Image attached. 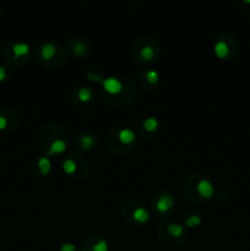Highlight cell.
I'll list each match as a JSON object with an SVG mask.
<instances>
[{"label":"cell","instance_id":"cell-21","mask_svg":"<svg viewBox=\"0 0 250 251\" xmlns=\"http://www.w3.org/2000/svg\"><path fill=\"white\" fill-rule=\"evenodd\" d=\"M105 76L107 75L104 74L103 69L100 68L98 65H95V64L88 65L87 68L85 69V77L87 78L88 81H92V82L100 83L103 80H104Z\"/></svg>","mask_w":250,"mask_h":251},{"label":"cell","instance_id":"cell-9","mask_svg":"<svg viewBox=\"0 0 250 251\" xmlns=\"http://www.w3.org/2000/svg\"><path fill=\"white\" fill-rule=\"evenodd\" d=\"M120 212L124 220L131 226L142 227L151 220V212L149 208L137 199H127L122 203Z\"/></svg>","mask_w":250,"mask_h":251},{"label":"cell","instance_id":"cell-16","mask_svg":"<svg viewBox=\"0 0 250 251\" xmlns=\"http://www.w3.org/2000/svg\"><path fill=\"white\" fill-rule=\"evenodd\" d=\"M19 127V115L12 108L0 107V132L10 134Z\"/></svg>","mask_w":250,"mask_h":251},{"label":"cell","instance_id":"cell-26","mask_svg":"<svg viewBox=\"0 0 250 251\" xmlns=\"http://www.w3.org/2000/svg\"><path fill=\"white\" fill-rule=\"evenodd\" d=\"M0 56H1V50H0Z\"/></svg>","mask_w":250,"mask_h":251},{"label":"cell","instance_id":"cell-1","mask_svg":"<svg viewBox=\"0 0 250 251\" xmlns=\"http://www.w3.org/2000/svg\"><path fill=\"white\" fill-rule=\"evenodd\" d=\"M100 97L110 107L122 108L130 104L136 97L134 81L127 76L109 75L100 83Z\"/></svg>","mask_w":250,"mask_h":251},{"label":"cell","instance_id":"cell-15","mask_svg":"<svg viewBox=\"0 0 250 251\" xmlns=\"http://www.w3.org/2000/svg\"><path fill=\"white\" fill-rule=\"evenodd\" d=\"M70 98L74 105H76V107H85V105L91 104L95 100L96 91L91 86L80 85L74 88Z\"/></svg>","mask_w":250,"mask_h":251},{"label":"cell","instance_id":"cell-3","mask_svg":"<svg viewBox=\"0 0 250 251\" xmlns=\"http://www.w3.org/2000/svg\"><path fill=\"white\" fill-rule=\"evenodd\" d=\"M183 191L191 203L202 205L215 196L216 188L207 176L202 173H191L184 180Z\"/></svg>","mask_w":250,"mask_h":251},{"label":"cell","instance_id":"cell-5","mask_svg":"<svg viewBox=\"0 0 250 251\" xmlns=\"http://www.w3.org/2000/svg\"><path fill=\"white\" fill-rule=\"evenodd\" d=\"M65 48L59 42L48 39L37 46L34 50L36 61L44 69L56 70L65 63Z\"/></svg>","mask_w":250,"mask_h":251},{"label":"cell","instance_id":"cell-12","mask_svg":"<svg viewBox=\"0 0 250 251\" xmlns=\"http://www.w3.org/2000/svg\"><path fill=\"white\" fill-rule=\"evenodd\" d=\"M212 50L216 58L220 60H233L238 55L239 46L234 36L229 33H221L213 41Z\"/></svg>","mask_w":250,"mask_h":251},{"label":"cell","instance_id":"cell-18","mask_svg":"<svg viewBox=\"0 0 250 251\" xmlns=\"http://www.w3.org/2000/svg\"><path fill=\"white\" fill-rule=\"evenodd\" d=\"M109 249L110 245L108 238L100 233H96V234L90 235L82 243L80 251H109Z\"/></svg>","mask_w":250,"mask_h":251},{"label":"cell","instance_id":"cell-2","mask_svg":"<svg viewBox=\"0 0 250 251\" xmlns=\"http://www.w3.org/2000/svg\"><path fill=\"white\" fill-rule=\"evenodd\" d=\"M70 141V134L64 125L59 123H48L39 129L37 134V145L48 157L61 156L66 152Z\"/></svg>","mask_w":250,"mask_h":251},{"label":"cell","instance_id":"cell-23","mask_svg":"<svg viewBox=\"0 0 250 251\" xmlns=\"http://www.w3.org/2000/svg\"><path fill=\"white\" fill-rule=\"evenodd\" d=\"M12 77V70L9 65H0V83H5Z\"/></svg>","mask_w":250,"mask_h":251},{"label":"cell","instance_id":"cell-13","mask_svg":"<svg viewBox=\"0 0 250 251\" xmlns=\"http://www.w3.org/2000/svg\"><path fill=\"white\" fill-rule=\"evenodd\" d=\"M92 50L90 41L85 37L74 36L68 39L65 44V51L75 59H83Z\"/></svg>","mask_w":250,"mask_h":251},{"label":"cell","instance_id":"cell-19","mask_svg":"<svg viewBox=\"0 0 250 251\" xmlns=\"http://www.w3.org/2000/svg\"><path fill=\"white\" fill-rule=\"evenodd\" d=\"M51 168H53V162L50 157L46 154L36 157L31 164V172L37 178H46L50 174Z\"/></svg>","mask_w":250,"mask_h":251},{"label":"cell","instance_id":"cell-7","mask_svg":"<svg viewBox=\"0 0 250 251\" xmlns=\"http://www.w3.org/2000/svg\"><path fill=\"white\" fill-rule=\"evenodd\" d=\"M157 237L166 247H180L188 238V229L180 222H163L157 228Z\"/></svg>","mask_w":250,"mask_h":251},{"label":"cell","instance_id":"cell-22","mask_svg":"<svg viewBox=\"0 0 250 251\" xmlns=\"http://www.w3.org/2000/svg\"><path fill=\"white\" fill-rule=\"evenodd\" d=\"M184 227L186 229H190V228H198L200 227L201 223H202V217H201L200 213L198 211H189L185 215L183 216V222Z\"/></svg>","mask_w":250,"mask_h":251},{"label":"cell","instance_id":"cell-14","mask_svg":"<svg viewBox=\"0 0 250 251\" xmlns=\"http://www.w3.org/2000/svg\"><path fill=\"white\" fill-rule=\"evenodd\" d=\"M162 129V123L154 115H149L144 118L139 125V135L144 140H153L159 134Z\"/></svg>","mask_w":250,"mask_h":251},{"label":"cell","instance_id":"cell-8","mask_svg":"<svg viewBox=\"0 0 250 251\" xmlns=\"http://www.w3.org/2000/svg\"><path fill=\"white\" fill-rule=\"evenodd\" d=\"M61 169L68 178L74 181H82L90 174V164L80 153H68L61 162Z\"/></svg>","mask_w":250,"mask_h":251},{"label":"cell","instance_id":"cell-20","mask_svg":"<svg viewBox=\"0 0 250 251\" xmlns=\"http://www.w3.org/2000/svg\"><path fill=\"white\" fill-rule=\"evenodd\" d=\"M98 139L97 135L90 131H83L76 137L75 147L80 152H91L97 147Z\"/></svg>","mask_w":250,"mask_h":251},{"label":"cell","instance_id":"cell-25","mask_svg":"<svg viewBox=\"0 0 250 251\" xmlns=\"http://www.w3.org/2000/svg\"><path fill=\"white\" fill-rule=\"evenodd\" d=\"M0 17H1V7H0Z\"/></svg>","mask_w":250,"mask_h":251},{"label":"cell","instance_id":"cell-4","mask_svg":"<svg viewBox=\"0 0 250 251\" xmlns=\"http://www.w3.org/2000/svg\"><path fill=\"white\" fill-rule=\"evenodd\" d=\"M137 144V135L129 126L114 127L108 134L105 140V149L110 154L122 157L135 149Z\"/></svg>","mask_w":250,"mask_h":251},{"label":"cell","instance_id":"cell-17","mask_svg":"<svg viewBox=\"0 0 250 251\" xmlns=\"http://www.w3.org/2000/svg\"><path fill=\"white\" fill-rule=\"evenodd\" d=\"M137 81L144 90L154 91L161 83V74L156 69H142L137 76Z\"/></svg>","mask_w":250,"mask_h":251},{"label":"cell","instance_id":"cell-6","mask_svg":"<svg viewBox=\"0 0 250 251\" xmlns=\"http://www.w3.org/2000/svg\"><path fill=\"white\" fill-rule=\"evenodd\" d=\"M161 54L162 46L154 37H139L130 46V55L140 65L156 63Z\"/></svg>","mask_w":250,"mask_h":251},{"label":"cell","instance_id":"cell-24","mask_svg":"<svg viewBox=\"0 0 250 251\" xmlns=\"http://www.w3.org/2000/svg\"><path fill=\"white\" fill-rule=\"evenodd\" d=\"M59 251H80V249H78V248L76 247V244H74V243L65 242L60 245Z\"/></svg>","mask_w":250,"mask_h":251},{"label":"cell","instance_id":"cell-11","mask_svg":"<svg viewBox=\"0 0 250 251\" xmlns=\"http://www.w3.org/2000/svg\"><path fill=\"white\" fill-rule=\"evenodd\" d=\"M2 55L9 66H22L31 60L32 48L25 41H11L5 46Z\"/></svg>","mask_w":250,"mask_h":251},{"label":"cell","instance_id":"cell-10","mask_svg":"<svg viewBox=\"0 0 250 251\" xmlns=\"http://www.w3.org/2000/svg\"><path fill=\"white\" fill-rule=\"evenodd\" d=\"M150 203L154 216L162 220L172 217L175 211V198L166 188H158L154 190L151 195Z\"/></svg>","mask_w":250,"mask_h":251}]
</instances>
